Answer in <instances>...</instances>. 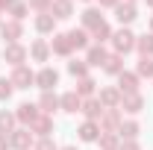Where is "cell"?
<instances>
[{
  "instance_id": "836d02e7",
  "label": "cell",
  "mask_w": 153,
  "mask_h": 150,
  "mask_svg": "<svg viewBox=\"0 0 153 150\" xmlns=\"http://www.w3.org/2000/svg\"><path fill=\"white\" fill-rule=\"evenodd\" d=\"M135 74H138V79H141V76H150V79H153V59L150 56H141L138 65H135Z\"/></svg>"
},
{
  "instance_id": "8d00e7d4",
  "label": "cell",
  "mask_w": 153,
  "mask_h": 150,
  "mask_svg": "<svg viewBox=\"0 0 153 150\" xmlns=\"http://www.w3.org/2000/svg\"><path fill=\"white\" fill-rule=\"evenodd\" d=\"M33 150H59V147H56L53 138H38L36 144H33Z\"/></svg>"
},
{
  "instance_id": "52a82bcc",
  "label": "cell",
  "mask_w": 153,
  "mask_h": 150,
  "mask_svg": "<svg viewBox=\"0 0 153 150\" xmlns=\"http://www.w3.org/2000/svg\"><path fill=\"white\" fill-rule=\"evenodd\" d=\"M79 21H82V30L91 33L94 27L103 24V9H100V6H85V9L79 12Z\"/></svg>"
},
{
  "instance_id": "7dc6e473",
  "label": "cell",
  "mask_w": 153,
  "mask_h": 150,
  "mask_svg": "<svg viewBox=\"0 0 153 150\" xmlns=\"http://www.w3.org/2000/svg\"><path fill=\"white\" fill-rule=\"evenodd\" d=\"M0 24H3V21H0Z\"/></svg>"
},
{
  "instance_id": "e575fe53",
  "label": "cell",
  "mask_w": 153,
  "mask_h": 150,
  "mask_svg": "<svg viewBox=\"0 0 153 150\" xmlns=\"http://www.w3.org/2000/svg\"><path fill=\"white\" fill-rule=\"evenodd\" d=\"M12 94H15V85H12V79H9V76H0V103H6Z\"/></svg>"
},
{
  "instance_id": "4dcf8cb0",
  "label": "cell",
  "mask_w": 153,
  "mask_h": 150,
  "mask_svg": "<svg viewBox=\"0 0 153 150\" xmlns=\"http://www.w3.org/2000/svg\"><path fill=\"white\" fill-rule=\"evenodd\" d=\"M68 38H71V47L74 50H88V33L85 30H71Z\"/></svg>"
},
{
  "instance_id": "6da1fadb",
  "label": "cell",
  "mask_w": 153,
  "mask_h": 150,
  "mask_svg": "<svg viewBox=\"0 0 153 150\" xmlns=\"http://www.w3.org/2000/svg\"><path fill=\"white\" fill-rule=\"evenodd\" d=\"M109 41H112V53H118V56H127V53H133V50H135V33L130 30V27L115 30Z\"/></svg>"
},
{
  "instance_id": "d6a6232c",
  "label": "cell",
  "mask_w": 153,
  "mask_h": 150,
  "mask_svg": "<svg viewBox=\"0 0 153 150\" xmlns=\"http://www.w3.org/2000/svg\"><path fill=\"white\" fill-rule=\"evenodd\" d=\"M27 12H30L27 0H12V6H9V15H12L15 21H24V18H27Z\"/></svg>"
},
{
  "instance_id": "e0dca14e",
  "label": "cell",
  "mask_w": 153,
  "mask_h": 150,
  "mask_svg": "<svg viewBox=\"0 0 153 150\" xmlns=\"http://www.w3.org/2000/svg\"><path fill=\"white\" fill-rule=\"evenodd\" d=\"M106 56H109V50H106L103 44H88V50H85V62H88V68H103Z\"/></svg>"
},
{
  "instance_id": "83f0119b",
  "label": "cell",
  "mask_w": 153,
  "mask_h": 150,
  "mask_svg": "<svg viewBox=\"0 0 153 150\" xmlns=\"http://www.w3.org/2000/svg\"><path fill=\"white\" fill-rule=\"evenodd\" d=\"M97 147H100V150H118V147H121V135H118V132H100Z\"/></svg>"
},
{
  "instance_id": "60d3db41",
  "label": "cell",
  "mask_w": 153,
  "mask_h": 150,
  "mask_svg": "<svg viewBox=\"0 0 153 150\" xmlns=\"http://www.w3.org/2000/svg\"><path fill=\"white\" fill-rule=\"evenodd\" d=\"M9 6H12V0H0V12H9Z\"/></svg>"
},
{
  "instance_id": "8fae6325",
  "label": "cell",
  "mask_w": 153,
  "mask_h": 150,
  "mask_svg": "<svg viewBox=\"0 0 153 150\" xmlns=\"http://www.w3.org/2000/svg\"><path fill=\"white\" fill-rule=\"evenodd\" d=\"M27 53L33 62H47V59L53 56V50H50V41H44V38H36L30 47H27Z\"/></svg>"
},
{
  "instance_id": "9c48e42d",
  "label": "cell",
  "mask_w": 153,
  "mask_h": 150,
  "mask_svg": "<svg viewBox=\"0 0 153 150\" xmlns=\"http://www.w3.org/2000/svg\"><path fill=\"white\" fill-rule=\"evenodd\" d=\"M9 79H12V85H15V88H30V85H36V74H33L27 65H18V68H12Z\"/></svg>"
},
{
  "instance_id": "f6af8a7d",
  "label": "cell",
  "mask_w": 153,
  "mask_h": 150,
  "mask_svg": "<svg viewBox=\"0 0 153 150\" xmlns=\"http://www.w3.org/2000/svg\"><path fill=\"white\" fill-rule=\"evenodd\" d=\"M127 3H135V0H127Z\"/></svg>"
},
{
  "instance_id": "d4e9b609",
  "label": "cell",
  "mask_w": 153,
  "mask_h": 150,
  "mask_svg": "<svg viewBox=\"0 0 153 150\" xmlns=\"http://www.w3.org/2000/svg\"><path fill=\"white\" fill-rule=\"evenodd\" d=\"M82 100L85 97H97V82H94V76H82V79H76V88H74Z\"/></svg>"
},
{
  "instance_id": "ffe728a7",
  "label": "cell",
  "mask_w": 153,
  "mask_h": 150,
  "mask_svg": "<svg viewBox=\"0 0 153 150\" xmlns=\"http://www.w3.org/2000/svg\"><path fill=\"white\" fill-rule=\"evenodd\" d=\"M30 132H36L38 138H50L53 135V118L50 115H38L33 121V127H30Z\"/></svg>"
},
{
  "instance_id": "ab89813d",
  "label": "cell",
  "mask_w": 153,
  "mask_h": 150,
  "mask_svg": "<svg viewBox=\"0 0 153 150\" xmlns=\"http://www.w3.org/2000/svg\"><path fill=\"white\" fill-rule=\"evenodd\" d=\"M0 150H12V147H9V138H6V135H0Z\"/></svg>"
},
{
  "instance_id": "30bf717a",
  "label": "cell",
  "mask_w": 153,
  "mask_h": 150,
  "mask_svg": "<svg viewBox=\"0 0 153 150\" xmlns=\"http://www.w3.org/2000/svg\"><path fill=\"white\" fill-rule=\"evenodd\" d=\"M115 18H118L121 27H130V24L138 18V6H135V3H127V0H121V3L115 6Z\"/></svg>"
},
{
  "instance_id": "4fadbf2b",
  "label": "cell",
  "mask_w": 153,
  "mask_h": 150,
  "mask_svg": "<svg viewBox=\"0 0 153 150\" xmlns=\"http://www.w3.org/2000/svg\"><path fill=\"white\" fill-rule=\"evenodd\" d=\"M76 135H79V141H85V144H97V138H100V124H97V121H82V124L76 127Z\"/></svg>"
},
{
  "instance_id": "44dd1931",
  "label": "cell",
  "mask_w": 153,
  "mask_h": 150,
  "mask_svg": "<svg viewBox=\"0 0 153 150\" xmlns=\"http://www.w3.org/2000/svg\"><path fill=\"white\" fill-rule=\"evenodd\" d=\"M79 112H82L85 121H100L103 106H100V100H97V97H85V100H82V106H79Z\"/></svg>"
},
{
  "instance_id": "d6986e66",
  "label": "cell",
  "mask_w": 153,
  "mask_h": 150,
  "mask_svg": "<svg viewBox=\"0 0 153 150\" xmlns=\"http://www.w3.org/2000/svg\"><path fill=\"white\" fill-rule=\"evenodd\" d=\"M50 50H53L56 56H71V53H74V47H71V38H68V33H53Z\"/></svg>"
},
{
  "instance_id": "cb8c5ba5",
  "label": "cell",
  "mask_w": 153,
  "mask_h": 150,
  "mask_svg": "<svg viewBox=\"0 0 153 150\" xmlns=\"http://www.w3.org/2000/svg\"><path fill=\"white\" fill-rule=\"evenodd\" d=\"M36 33H38V36H50V33H56V18H53L50 12L36 15Z\"/></svg>"
},
{
  "instance_id": "f1b7e54d",
  "label": "cell",
  "mask_w": 153,
  "mask_h": 150,
  "mask_svg": "<svg viewBox=\"0 0 153 150\" xmlns=\"http://www.w3.org/2000/svg\"><path fill=\"white\" fill-rule=\"evenodd\" d=\"M135 50H138L141 56H150V59H153V33L135 36Z\"/></svg>"
},
{
  "instance_id": "2e32d148",
  "label": "cell",
  "mask_w": 153,
  "mask_h": 150,
  "mask_svg": "<svg viewBox=\"0 0 153 150\" xmlns=\"http://www.w3.org/2000/svg\"><path fill=\"white\" fill-rule=\"evenodd\" d=\"M79 106H82V97H79L76 91H65V94H59V109H62V112L76 115V112H79Z\"/></svg>"
},
{
  "instance_id": "5b68a950",
  "label": "cell",
  "mask_w": 153,
  "mask_h": 150,
  "mask_svg": "<svg viewBox=\"0 0 153 150\" xmlns=\"http://www.w3.org/2000/svg\"><path fill=\"white\" fill-rule=\"evenodd\" d=\"M33 132H30V127H18V130L9 135V147L12 150H33Z\"/></svg>"
},
{
  "instance_id": "484cf974",
  "label": "cell",
  "mask_w": 153,
  "mask_h": 150,
  "mask_svg": "<svg viewBox=\"0 0 153 150\" xmlns=\"http://www.w3.org/2000/svg\"><path fill=\"white\" fill-rule=\"evenodd\" d=\"M15 124H18V118H15V112H6V109H0V135H6V138H9L12 132L18 130Z\"/></svg>"
},
{
  "instance_id": "f546056e",
  "label": "cell",
  "mask_w": 153,
  "mask_h": 150,
  "mask_svg": "<svg viewBox=\"0 0 153 150\" xmlns=\"http://www.w3.org/2000/svg\"><path fill=\"white\" fill-rule=\"evenodd\" d=\"M68 74L74 76V79L88 76V62H85V59H71V62H68Z\"/></svg>"
},
{
  "instance_id": "8992f818",
  "label": "cell",
  "mask_w": 153,
  "mask_h": 150,
  "mask_svg": "<svg viewBox=\"0 0 153 150\" xmlns=\"http://www.w3.org/2000/svg\"><path fill=\"white\" fill-rule=\"evenodd\" d=\"M121 121H124V112L121 109H103V115H100V132H118V127H121Z\"/></svg>"
},
{
  "instance_id": "74e56055",
  "label": "cell",
  "mask_w": 153,
  "mask_h": 150,
  "mask_svg": "<svg viewBox=\"0 0 153 150\" xmlns=\"http://www.w3.org/2000/svg\"><path fill=\"white\" fill-rule=\"evenodd\" d=\"M118 150H141V144H138V141H121Z\"/></svg>"
},
{
  "instance_id": "b9f144b4",
  "label": "cell",
  "mask_w": 153,
  "mask_h": 150,
  "mask_svg": "<svg viewBox=\"0 0 153 150\" xmlns=\"http://www.w3.org/2000/svg\"><path fill=\"white\" fill-rule=\"evenodd\" d=\"M147 30H150V33H153V15H150V18H147Z\"/></svg>"
},
{
  "instance_id": "d590c367",
  "label": "cell",
  "mask_w": 153,
  "mask_h": 150,
  "mask_svg": "<svg viewBox=\"0 0 153 150\" xmlns=\"http://www.w3.org/2000/svg\"><path fill=\"white\" fill-rule=\"evenodd\" d=\"M27 6L36 12V15H44V12H50V6H53V0H27Z\"/></svg>"
},
{
  "instance_id": "4316f807",
  "label": "cell",
  "mask_w": 153,
  "mask_h": 150,
  "mask_svg": "<svg viewBox=\"0 0 153 150\" xmlns=\"http://www.w3.org/2000/svg\"><path fill=\"white\" fill-rule=\"evenodd\" d=\"M103 71L109 76H118L121 71H124V56H118V53H109L106 56V62H103Z\"/></svg>"
},
{
  "instance_id": "7a4b0ae2",
  "label": "cell",
  "mask_w": 153,
  "mask_h": 150,
  "mask_svg": "<svg viewBox=\"0 0 153 150\" xmlns=\"http://www.w3.org/2000/svg\"><path fill=\"white\" fill-rule=\"evenodd\" d=\"M27 59H30V53H27V47H24L21 41H15V44H6V47H3V62H9L12 68L24 65Z\"/></svg>"
},
{
  "instance_id": "5bb4252c",
  "label": "cell",
  "mask_w": 153,
  "mask_h": 150,
  "mask_svg": "<svg viewBox=\"0 0 153 150\" xmlns=\"http://www.w3.org/2000/svg\"><path fill=\"white\" fill-rule=\"evenodd\" d=\"M38 112L41 115H50V118H53V115L59 112V94L56 91H41V97H38Z\"/></svg>"
},
{
  "instance_id": "f35d334b",
  "label": "cell",
  "mask_w": 153,
  "mask_h": 150,
  "mask_svg": "<svg viewBox=\"0 0 153 150\" xmlns=\"http://www.w3.org/2000/svg\"><path fill=\"white\" fill-rule=\"evenodd\" d=\"M97 3H100V9H103V6H109V9H115V6H118L121 0H97Z\"/></svg>"
},
{
  "instance_id": "ee69618b",
  "label": "cell",
  "mask_w": 153,
  "mask_h": 150,
  "mask_svg": "<svg viewBox=\"0 0 153 150\" xmlns=\"http://www.w3.org/2000/svg\"><path fill=\"white\" fill-rule=\"evenodd\" d=\"M144 3H147V9H153V0H144Z\"/></svg>"
},
{
  "instance_id": "7402d4cb",
  "label": "cell",
  "mask_w": 153,
  "mask_h": 150,
  "mask_svg": "<svg viewBox=\"0 0 153 150\" xmlns=\"http://www.w3.org/2000/svg\"><path fill=\"white\" fill-rule=\"evenodd\" d=\"M138 132H141V124L130 118V121H121V127H118V135H121V141H138Z\"/></svg>"
},
{
  "instance_id": "ba28073f",
  "label": "cell",
  "mask_w": 153,
  "mask_h": 150,
  "mask_svg": "<svg viewBox=\"0 0 153 150\" xmlns=\"http://www.w3.org/2000/svg\"><path fill=\"white\" fill-rule=\"evenodd\" d=\"M0 36L6 38V44H15L18 38H24V21H15V18L3 21L0 24Z\"/></svg>"
},
{
  "instance_id": "9a60e30c",
  "label": "cell",
  "mask_w": 153,
  "mask_h": 150,
  "mask_svg": "<svg viewBox=\"0 0 153 150\" xmlns=\"http://www.w3.org/2000/svg\"><path fill=\"white\" fill-rule=\"evenodd\" d=\"M38 115H41V112H38L36 103H21L18 109H15V118H18L21 127H33V121H36Z\"/></svg>"
},
{
  "instance_id": "7bdbcfd3",
  "label": "cell",
  "mask_w": 153,
  "mask_h": 150,
  "mask_svg": "<svg viewBox=\"0 0 153 150\" xmlns=\"http://www.w3.org/2000/svg\"><path fill=\"white\" fill-rule=\"evenodd\" d=\"M59 150H76V147H74V144H65V147H59Z\"/></svg>"
},
{
  "instance_id": "7c38bea8",
  "label": "cell",
  "mask_w": 153,
  "mask_h": 150,
  "mask_svg": "<svg viewBox=\"0 0 153 150\" xmlns=\"http://www.w3.org/2000/svg\"><path fill=\"white\" fill-rule=\"evenodd\" d=\"M97 100H100L103 109H118V106H121V91H118V85L100 88V91H97Z\"/></svg>"
},
{
  "instance_id": "603a6c76",
  "label": "cell",
  "mask_w": 153,
  "mask_h": 150,
  "mask_svg": "<svg viewBox=\"0 0 153 150\" xmlns=\"http://www.w3.org/2000/svg\"><path fill=\"white\" fill-rule=\"evenodd\" d=\"M50 15L56 21H68L74 18V0H53V6H50Z\"/></svg>"
},
{
  "instance_id": "bcb514c9",
  "label": "cell",
  "mask_w": 153,
  "mask_h": 150,
  "mask_svg": "<svg viewBox=\"0 0 153 150\" xmlns=\"http://www.w3.org/2000/svg\"><path fill=\"white\" fill-rule=\"evenodd\" d=\"M85 3H88V0H85Z\"/></svg>"
},
{
  "instance_id": "277c9868",
  "label": "cell",
  "mask_w": 153,
  "mask_h": 150,
  "mask_svg": "<svg viewBox=\"0 0 153 150\" xmlns=\"http://www.w3.org/2000/svg\"><path fill=\"white\" fill-rule=\"evenodd\" d=\"M36 85L41 88V91H53V88L59 85V71L50 68V65H44V68L36 74Z\"/></svg>"
},
{
  "instance_id": "ac0fdd59",
  "label": "cell",
  "mask_w": 153,
  "mask_h": 150,
  "mask_svg": "<svg viewBox=\"0 0 153 150\" xmlns=\"http://www.w3.org/2000/svg\"><path fill=\"white\" fill-rule=\"evenodd\" d=\"M118 91L121 94H130V91H138V74L135 71H121L118 74Z\"/></svg>"
},
{
  "instance_id": "1f68e13d",
  "label": "cell",
  "mask_w": 153,
  "mask_h": 150,
  "mask_svg": "<svg viewBox=\"0 0 153 150\" xmlns=\"http://www.w3.org/2000/svg\"><path fill=\"white\" fill-rule=\"evenodd\" d=\"M112 33H115V30L106 24V21H103L100 27H94V30H91V38H94V44H106V41L112 38Z\"/></svg>"
},
{
  "instance_id": "3957f363",
  "label": "cell",
  "mask_w": 153,
  "mask_h": 150,
  "mask_svg": "<svg viewBox=\"0 0 153 150\" xmlns=\"http://www.w3.org/2000/svg\"><path fill=\"white\" fill-rule=\"evenodd\" d=\"M121 112L127 115H138L144 109V94L141 91H130V94H121V106H118Z\"/></svg>"
}]
</instances>
